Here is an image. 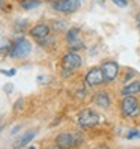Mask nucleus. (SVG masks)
Wrapping results in <instances>:
<instances>
[{
  "label": "nucleus",
  "mask_w": 140,
  "mask_h": 149,
  "mask_svg": "<svg viewBox=\"0 0 140 149\" xmlns=\"http://www.w3.org/2000/svg\"><path fill=\"white\" fill-rule=\"evenodd\" d=\"M30 51H32V44L26 38H20L12 44V48L9 51V54H11L12 59H21V57L29 56Z\"/></svg>",
  "instance_id": "nucleus-1"
},
{
  "label": "nucleus",
  "mask_w": 140,
  "mask_h": 149,
  "mask_svg": "<svg viewBox=\"0 0 140 149\" xmlns=\"http://www.w3.org/2000/svg\"><path fill=\"white\" fill-rule=\"evenodd\" d=\"M77 122L81 128H91V127H95L100 122V115L93 110L86 109V110H81L78 113Z\"/></svg>",
  "instance_id": "nucleus-2"
},
{
  "label": "nucleus",
  "mask_w": 140,
  "mask_h": 149,
  "mask_svg": "<svg viewBox=\"0 0 140 149\" xmlns=\"http://www.w3.org/2000/svg\"><path fill=\"white\" fill-rule=\"evenodd\" d=\"M122 113L128 118H136L140 113V107H139V101L134 98V96H125L124 101H122Z\"/></svg>",
  "instance_id": "nucleus-3"
},
{
  "label": "nucleus",
  "mask_w": 140,
  "mask_h": 149,
  "mask_svg": "<svg viewBox=\"0 0 140 149\" xmlns=\"http://www.w3.org/2000/svg\"><path fill=\"white\" fill-rule=\"evenodd\" d=\"M78 0H56L53 2V9L57 12H63V14H71L78 9Z\"/></svg>",
  "instance_id": "nucleus-4"
},
{
  "label": "nucleus",
  "mask_w": 140,
  "mask_h": 149,
  "mask_svg": "<svg viewBox=\"0 0 140 149\" xmlns=\"http://www.w3.org/2000/svg\"><path fill=\"white\" fill-rule=\"evenodd\" d=\"M80 65H81V57H80V54H77L75 51H69V53H66L62 59L63 69L74 71V69H77Z\"/></svg>",
  "instance_id": "nucleus-5"
},
{
  "label": "nucleus",
  "mask_w": 140,
  "mask_h": 149,
  "mask_svg": "<svg viewBox=\"0 0 140 149\" xmlns=\"http://www.w3.org/2000/svg\"><path fill=\"white\" fill-rule=\"evenodd\" d=\"M106 81L102 68H93L86 74V84L87 86H100Z\"/></svg>",
  "instance_id": "nucleus-6"
},
{
  "label": "nucleus",
  "mask_w": 140,
  "mask_h": 149,
  "mask_svg": "<svg viewBox=\"0 0 140 149\" xmlns=\"http://www.w3.org/2000/svg\"><path fill=\"white\" fill-rule=\"evenodd\" d=\"M101 68H102L104 77H106V81H113L118 77V74H119V65L116 62H111V60L104 62Z\"/></svg>",
  "instance_id": "nucleus-7"
},
{
  "label": "nucleus",
  "mask_w": 140,
  "mask_h": 149,
  "mask_svg": "<svg viewBox=\"0 0 140 149\" xmlns=\"http://www.w3.org/2000/svg\"><path fill=\"white\" fill-rule=\"evenodd\" d=\"M56 145L60 149H71L75 146V136L74 134H68V133H62L56 137Z\"/></svg>",
  "instance_id": "nucleus-8"
},
{
  "label": "nucleus",
  "mask_w": 140,
  "mask_h": 149,
  "mask_svg": "<svg viewBox=\"0 0 140 149\" xmlns=\"http://www.w3.org/2000/svg\"><path fill=\"white\" fill-rule=\"evenodd\" d=\"M30 33H32V36L36 38L38 41H44L50 36V27L47 24H38V26H35V27H32Z\"/></svg>",
  "instance_id": "nucleus-9"
},
{
  "label": "nucleus",
  "mask_w": 140,
  "mask_h": 149,
  "mask_svg": "<svg viewBox=\"0 0 140 149\" xmlns=\"http://www.w3.org/2000/svg\"><path fill=\"white\" fill-rule=\"evenodd\" d=\"M93 102L97 104L98 107H102V109H107L110 106V98L107 92H98L97 95L93 96Z\"/></svg>",
  "instance_id": "nucleus-10"
},
{
  "label": "nucleus",
  "mask_w": 140,
  "mask_h": 149,
  "mask_svg": "<svg viewBox=\"0 0 140 149\" xmlns=\"http://www.w3.org/2000/svg\"><path fill=\"white\" fill-rule=\"evenodd\" d=\"M140 92V81H131L128 86H125L122 89V95L124 96H130L133 93H139Z\"/></svg>",
  "instance_id": "nucleus-11"
},
{
  "label": "nucleus",
  "mask_w": 140,
  "mask_h": 149,
  "mask_svg": "<svg viewBox=\"0 0 140 149\" xmlns=\"http://www.w3.org/2000/svg\"><path fill=\"white\" fill-rule=\"evenodd\" d=\"M36 136V131H27L20 140H18V143L15 145V149H20V148H23V146H26L29 142H32V139Z\"/></svg>",
  "instance_id": "nucleus-12"
},
{
  "label": "nucleus",
  "mask_w": 140,
  "mask_h": 149,
  "mask_svg": "<svg viewBox=\"0 0 140 149\" xmlns=\"http://www.w3.org/2000/svg\"><path fill=\"white\" fill-rule=\"evenodd\" d=\"M78 38H80V29L72 27V29H69V30L66 32V41H68V44L72 42V41H75V39H78Z\"/></svg>",
  "instance_id": "nucleus-13"
},
{
  "label": "nucleus",
  "mask_w": 140,
  "mask_h": 149,
  "mask_svg": "<svg viewBox=\"0 0 140 149\" xmlns=\"http://www.w3.org/2000/svg\"><path fill=\"white\" fill-rule=\"evenodd\" d=\"M41 5L39 0H21V6L23 9H35V8H38Z\"/></svg>",
  "instance_id": "nucleus-14"
},
{
  "label": "nucleus",
  "mask_w": 140,
  "mask_h": 149,
  "mask_svg": "<svg viewBox=\"0 0 140 149\" xmlns=\"http://www.w3.org/2000/svg\"><path fill=\"white\" fill-rule=\"evenodd\" d=\"M69 47H71L72 51H75V50H81L84 45H83V41H80V38H78V39L72 41V42H69Z\"/></svg>",
  "instance_id": "nucleus-15"
},
{
  "label": "nucleus",
  "mask_w": 140,
  "mask_h": 149,
  "mask_svg": "<svg viewBox=\"0 0 140 149\" xmlns=\"http://www.w3.org/2000/svg\"><path fill=\"white\" fill-rule=\"evenodd\" d=\"M127 137H128V139H136V137H140V133H139L137 130H131Z\"/></svg>",
  "instance_id": "nucleus-16"
},
{
  "label": "nucleus",
  "mask_w": 140,
  "mask_h": 149,
  "mask_svg": "<svg viewBox=\"0 0 140 149\" xmlns=\"http://www.w3.org/2000/svg\"><path fill=\"white\" fill-rule=\"evenodd\" d=\"M113 3H116L118 6H120V8H125L127 6V0H111Z\"/></svg>",
  "instance_id": "nucleus-17"
},
{
  "label": "nucleus",
  "mask_w": 140,
  "mask_h": 149,
  "mask_svg": "<svg viewBox=\"0 0 140 149\" xmlns=\"http://www.w3.org/2000/svg\"><path fill=\"white\" fill-rule=\"evenodd\" d=\"M136 74H137L136 71H130V74L127 72V75H125V81H128V80H130V78H131V77H133V75H136Z\"/></svg>",
  "instance_id": "nucleus-18"
},
{
  "label": "nucleus",
  "mask_w": 140,
  "mask_h": 149,
  "mask_svg": "<svg viewBox=\"0 0 140 149\" xmlns=\"http://www.w3.org/2000/svg\"><path fill=\"white\" fill-rule=\"evenodd\" d=\"M3 74H5V75H14L15 71H14V69H11V71H3Z\"/></svg>",
  "instance_id": "nucleus-19"
},
{
  "label": "nucleus",
  "mask_w": 140,
  "mask_h": 149,
  "mask_svg": "<svg viewBox=\"0 0 140 149\" xmlns=\"http://www.w3.org/2000/svg\"><path fill=\"white\" fill-rule=\"evenodd\" d=\"M93 149H109V146H106V145H100V146L93 148Z\"/></svg>",
  "instance_id": "nucleus-20"
},
{
  "label": "nucleus",
  "mask_w": 140,
  "mask_h": 149,
  "mask_svg": "<svg viewBox=\"0 0 140 149\" xmlns=\"http://www.w3.org/2000/svg\"><path fill=\"white\" fill-rule=\"evenodd\" d=\"M48 149H60V148H59V146L56 145V146H51V148H48Z\"/></svg>",
  "instance_id": "nucleus-21"
},
{
  "label": "nucleus",
  "mask_w": 140,
  "mask_h": 149,
  "mask_svg": "<svg viewBox=\"0 0 140 149\" xmlns=\"http://www.w3.org/2000/svg\"><path fill=\"white\" fill-rule=\"evenodd\" d=\"M137 21H139V27H140V14L137 15Z\"/></svg>",
  "instance_id": "nucleus-22"
},
{
  "label": "nucleus",
  "mask_w": 140,
  "mask_h": 149,
  "mask_svg": "<svg viewBox=\"0 0 140 149\" xmlns=\"http://www.w3.org/2000/svg\"><path fill=\"white\" fill-rule=\"evenodd\" d=\"M29 149H36V148H35V146H32V148H29Z\"/></svg>",
  "instance_id": "nucleus-23"
},
{
  "label": "nucleus",
  "mask_w": 140,
  "mask_h": 149,
  "mask_svg": "<svg viewBox=\"0 0 140 149\" xmlns=\"http://www.w3.org/2000/svg\"><path fill=\"white\" fill-rule=\"evenodd\" d=\"M48 2H56V0H48Z\"/></svg>",
  "instance_id": "nucleus-24"
}]
</instances>
